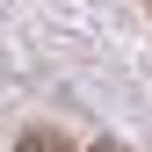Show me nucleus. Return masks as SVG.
<instances>
[{
    "mask_svg": "<svg viewBox=\"0 0 152 152\" xmlns=\"http://www.w3.org/2000/svg\"><path fill=\"white\" fill-rule=\"evenodd\" d=\"M15 152H72V145L58 138V130H29V138H22V145H15Z\"/></svg>",
    "mask_w": 152,
    "mask_h": 152,
    "instance_id": "f257e3e1",
    "label": "nucleus"
},
{
    "mask_svg": "<svg viewBox=\"0 0 152 152\" xmlns=\"http://www.w3.org/2000/svg\"><path fill=\"white\" fill-rule=\"evenodd\" d=\"M94 152H116V145H94Z\"/></svg>",
    "mask_w": 152,
    "mask_h": 152,
    "instance_id": "f03ea898",
    "label": "nucleus"
}]
</instances>
